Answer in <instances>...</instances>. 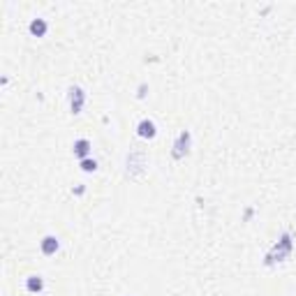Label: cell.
I'll list each match as a JSON object with an SVG mask.
<instances>
[{
    "mask_svg": "<svg viewBox=\"0 0 296 296\" xmlns=\"http://www.w3.org/2000/svg\"><path fill=\"white\" fill-rule=\"evenodd\" d=\"M90 148H93V144H90V139H76L74 142V146H72V150H74V155L79 157V160H86V157H90Z\"/></svg>",
    "mask_w": 296,
    "mask_h": 296,
    "instance_id": "cell-6",
    "label": "cell"
},
{
    "mask_svg": "<svg viewBox=\"0 0 296 296\" xmlns=\"http://www.w3.org/2000/svg\"><path fill=\"white\" fill-rule=\"evenodd\" d=\"M292 250H294L292 234H290V231H285V234L280 236V241L273 245V250L266 255V264H276V262H285V259H290Z\"/></svg>",
    "mask_w": 296,
    "mask_h": 296,
    "instance_id": "cell-1",
    "label": "cell"
},
{
    "mask_svg": "<svg viewBox=\"0 0 296 296\" xmlns=\"http://www.w3.org/2000/svg\"><path fill=\"white\" fill-rule=\"evenodd\" d=\"M137 135L142 137V139H155L157 128H155V123L150 118H142V121L137 123Z\"/></svg>",
    "mask_w": 296,
    "mask_h": 296,
    "instance_id": "cell-5",
    "label": "cell"
},
{
    "mask_svg": "<svg viewBox=\"0 0 296 296\" xmlns=\"http://www.w3.org/2000/svg\"><path fill=\"white\" fill-rule=\"evenodd\" d=\"M83 192H86V185H76V188L72 190V195H76V197H81Z\"/></svg>",
    "mask_w": 296,
    "mask_h": 296,
    "instance_id": "cell-11",
    "label": "cell"
},
{
    "mask_svg": "<svg viewBox=\"0 0 296 296\" xmlns=\"http://www.w3.org/2000/svg\"><path fill=\"white\" fill-rule=\"evenodd\" d=\"M81 171H86V174H93V171H97V162L93 160V157H86V160L79 162Z\"/></svg>",
    "mask_w": 296,
    "mask_h": 296,
    "instance_id": "cell-9",
    "label": "cell"
},
{
    "mask_svg": "<svg viewBox=\"0 0 296 296\" xmlns=\"http://www.w3.org/2000/svg\"><path fill=\"white\" fill-rule=\"evenodd\" d=\"M146 90H148V86H146V83H142V86H139V93H137V97H139V100H144V97H146Z\"/></svg>",
    "mask_w": 296,
    "mask_h": 296,
    "instance_id": "cell-10",
    "label": "cell"
},
{
    "mask_svg": "<svg viewBox=\"0 0 296 296\" xmlns=\"http://www.w3.org/2000/svg\"><path fill=\"white\" fill-rule=\"evenodd\" d=\"M83 104H86V93H83V88L72 86L70 88V111H72V114H81Z\"/></svg>",
    "mask_w": 296,
    "mask_h": 296,
    "instance_id": "cell-3",
    "label": "cell"
},
{
    "mask_svg": "<svg viewBox=\"0 0 296 296\" xmlns=\"http://www.w3.org/2000/svg\"><path fill=\"white\" fill-rule=\"evenodd\" d=\"M26 290L30 294H42L44 292V278L42 276H28L26 278Z\"/></svg>",
    "mask_w": 296,
    "mask_h": 296,
    "instance_id": "cell-8",
    "label": "cell"
},
{
    "mask_svg": "<svg viewBox=\"0 0 296 296\" xmlns=\"http://www.w3.org/2000/svg\"><path fill=\"white\" fill-rule=\"evenodd\" d=\"M190 146H192V135H190V130L178 132V137H176V142H174V148H171V157H174V160H183V157L190 153Z\"/></svg>",
    "mask_w": 296,
    "mask_h": 296,
    "instance_id": "cell-2",
    "label": "cell"
},
{
    "mask_svg": "<svg viewBox=\"0 0 296 296\" xmlns=\"http://www.w3.org/2000/svg\"><path fill=\"white\" fill-rule=\"evenodd\" d=\"M40 250H42V255H47V257H54L58 250H61V241L56 238V236L47 234L44 238L40 241Z\"/></svg>",
    "mask_w": 296,
    "mask_h": 296,
    "instance_id": "cell-4",
    "label": "cell"
},
{
    "mask_svg": "<svg viewBox=\"0 0 296 296\" xmlns=\"http://www.w3.org/2000/svg\"><path fill=\"white\" fill-rule=\"evenodd\" d=\"M28 30H30L33 37H44V35L49 33V23L44 19H33L30 21V26H28Z\"/></svg>",
    "mask_w": 296,
    "mask_h": 296,
    "instance_id": "cell-7",
    "label": "cell"
}]
</instances>
